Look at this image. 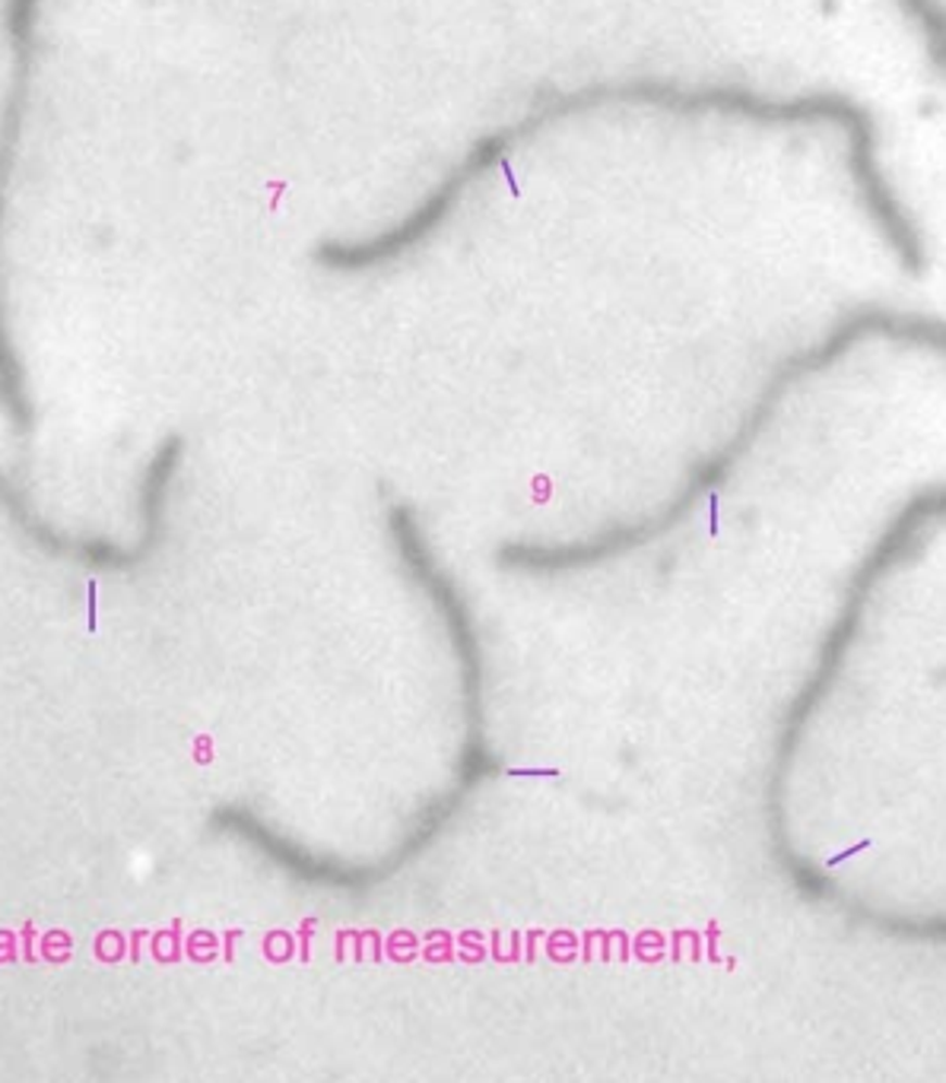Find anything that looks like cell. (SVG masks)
<instances>
[{"label":"cell","mask_w":946,"mask_h":1083,"mask_svg":"<svg viewBox=\"0 0 946 1083\" xmlns=\"http://www.w3.org/2000/svg\"><path fill=\"white\" fill-rule=\"evenodd\" d=\"M601 109H652L667 115H715L737 118L759 127H835L845 137V172L855 188V198L880 236L883 249L893 254L906 277H924L931 254L921 232L918 216L899 198L890 172L883 166V143L873 112L865 102L852 99L838 89H807L791 96L759 92L753 86L731 80H670V77H614V80H588L576 89L550 92L534 105L508 122L487 130L480 140L467 147V153L454 163L436 188L419 198L398 223L369 232V236H333L312 249L315 267L328 274H371L391 267L413 251L429 245L464 204L467 191L493 172L505 156H512L521 143L537 134L563 125L569 118L601 112Z\"/></svg>","instance_id":"obj_1"},{"label":"cell","mask_w":946,"mask_h":1083,"mask_svg":"<svg viewBox=\"0 0 946 1083\" xmlns=\"http://www.w3.org/2000/svg\"><path fill=\"white\" fill-rule=\"evenodd\" d=\"M946 525V483H931L921 487L908 496L883 525V531L876 534V541L870 543L861 563L855 566V572L848 576L845 591H842V607L835 614L832 626L825 629L820 652H817V665L810 670V677L804 680V687L797 690V696L791 700L787 715L779 731V744H775V766H772V779L766 789V814H769V827H772V848L775 858L782 861L784 874L794 880V886L817 899V903H835L842 909V916L848 921H855L858 928H876L883 912L867 906L861 899L848 896L835 880L813 868L810 861H804L800 855H794L791 842H787V830H784V782H787V769L791 759L800 747L813 715L820 711L829 693L838 683V673L848 662L855 642L865 632V620L876 591L886 584L890 576H896L903 566H908L921 546L931 541V534Z\"/></svg>","instance_id":"obj_2"},{"label":"cell","mask_w":946,"mask_h":1083,"mask_svg":"<svg viewBox=\"0 0 946 1083\" xmlns=\"http://www.w3.org/2000/svg\"><path fill=\"white\" fill-rule=\"evenodd\" d=\"M41 13L45 0H0V36L7 48V80L0 92V376H10L23 366L13 318H10V290H7V204L10 185L16 175L29 99H33V74L39 58Z\"/></svg>","instance_id":"obj_3"},{"label":"cell","mask_w":946,"mask_h":1083,"mask_svg":"<svg viewBox=\"0 0 946 1083\" xmlns=\"http://www.w3.org/2000/svg\"><path fill=\"white\" fill-rule=\"evenodd\" d=\"M915 33L921 36L928 58L946 77V3L944 0H893Z\"/></svg>","instance_id":"obj_4"}]
</instances>
